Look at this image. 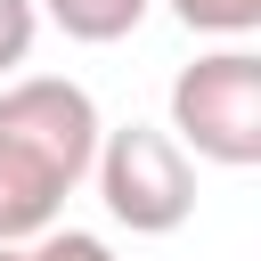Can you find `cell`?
<instances>
[{
	"label": "cell",
	"instance_id": "6da1fadb",
	"mask_svg": "<svg viewBox=\"0 0 261 261\" xmlns=\"http://www.w3.org/2000/svg\"><path fill=\"white\" fill-rule=\"evenodd\" d=\"M98 106L65 73L0 82V245H33L57 228L65 196L98 163Z\"/></svg>",
	"mask_w": 261,
	"mask_h": 261
},
{
	"label": "cell",
	"instance_id": "7a4b0ae2",
	"mask_svg": "<svg viewBox=\"0 0 261 261\" xmlns=\"http://www.w3.org/2000/svg\"><path fill=\"white\" fill-rule=\"evenodd\" d=\"M171 139L188 163H220V171L261 163V57L245 41H220L171 73Z\"/></svg>",
	"mask_w": 261,
	"mask_h": 261
},
{
	"label": "cell",
	"instance_id": "3957f363",
	"mask_svg": "<svg viewBox=\"0 0 261 261\" xmlns=\"http://www.w3.org/2000/svg\"><path fill=\"white\" fill-rule=\"evenodd\" d=\"M90 179H98V196H106V220L130 228V237H171V228H188V212H196V163H188L179 139L155 130V122L98 130Z\"/></svg>",
	"mask_w": 261,
	"mask_h": 261
},
{
	"label": "cell",
	"instance_id": "277c9868",
	"mask_svg": "<svg viewBox=\"0 0 261 261\" xmlns=\"http://www.w3.org/2000/svg\"><path fill=\"white\" fill-rule=\"evenodd\" d=\"M65 41H90V49H106V41H130L139 24H147V8L155 0H33Z\"/></svg>",
	"mask_w": 261,
	"mask_h": 261
},
{
	"label": "cell",
	"instance_id": "5b68a950",
	"mask_svg": "<svg viewBox=\"0 0 261 261\" xmlns=\"http://www.w3.org/2000/svg\"><path fill=\"white\" fill-rule=\"evenodd\" d=\"M171 16L188 33H204V41H245L261 24V0H171Z\"/></svg>",
	"mask_w": 261,
	"mask_h": 261
},
{
	"label": "cell",
	"instance_id": "8992f818",
	"mask_svg": "<svg viewBox=\"0 0 261 261\" xmlns=\"http://www.w3.org/2000/svg\"><path fill=\"white\" fill-rule=\"evenodd\" d=\"M33 33H41V8L33 0H0V82H16V65L33 57Z\"/></svg>",
	"mask_w": 261,
	"mask_h": 261
},
{
	"label": "cell",
	"instance_id": "52a82bcc",
	"mask_svg": "<svg viewBox=\"0 0 261 261\" xmlns=\"http://www.w3.org/2000/svg\"><path fill=\"white\" fill-rule=\"evenodd\" d=\"M24 261H114V245L90 237V228H49V237L24 245Z\"/></svg>",
	"mask_w": 261,
	"mask_h": 261
},
{
	"label": "cell",
	"instance_id": "ba28073f",
	"mask_svg": "<svg viewBox=\"0 0 261 261\" xmlns=\"http://www.w3.org/2000/svg\"><path fill=\"white\" fill-rule=\"evenodd\" d=\"M0 261H24V245H0Z\"/></svg>",
	"mask_w": 261,
	"mask_h": 261
}]
</instances>
